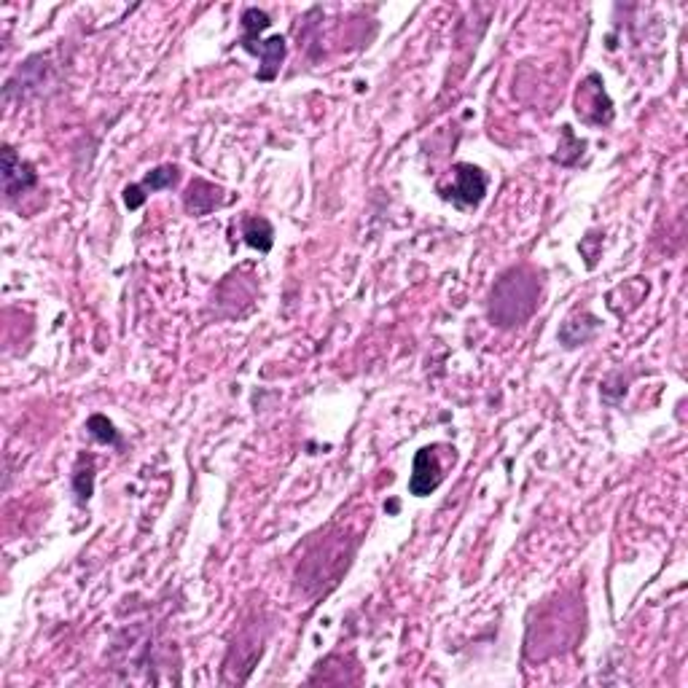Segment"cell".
Wrapping results in <instances>:
<instances>
[{
    "label": "cell",
    "mask_w": 688,
    "mask_h": 688,
    "mask_svg": "<svg viewBox=\"0 0 688 688\" xmlns=\"http://www.w3.org/2000/svg\"><path fill=\"white\" fill-rule=\"evenodd\" d=\"M439 194L460 210L476 207L487 194V175L473 164H455L452 186H439Z\"/></svg>",
    "instance_id": "cell-3"
},
{
    "label": "cell",
    "mask_w": 688,
    "mask_h": 688,
    "mask_svg": "<svg viewBox=\"0 0 688 688\" xmlns=\"http://www.w3.org/2000/svg\"><path fill=\"white\" fill-rule=\"evenodd\" d=\"M272 25L269 22L267 11L248 9L242 14V27H245V35H242V49L250 54L261 57V65L264 68L258 70V78L261 81H272L280 70V62L285 60V38L283 35H272L269 41H258V33L267 30Z\"/></svg>",
    "instance_id": "cell-2"
},
{
    "label": "cell",
    "mask_w": 688,
    "mask_h": 688,
    "mask_svg": "<svg viewBox=\"0 0 688 688\" xmlns=\"http://www.w3.org/2000/svg\"><path fill=\"white\" fill-rule=\"evenodd\" d=\"M175 181H178V167H175V164H162V167H156V170L148 172L143 183L124 189V205H127L129 210H138V207L146 202L148 194L170 189V186H175Z\"/></svg>",
    "instance_id": "cell-7"
},
{
    "label": "cell",
    "mask_w": 688,
    "mask_h": 688,
    "mask_svg": "<svg viewBox=\"0 0 688 688\" xmlns=\"http://www.w3.org/2000/svg\"><path fill=\"white\" fill-rule=\"evenodd\" d=\"M35 183H38V172H35L33 164L25 162L11 146H3V186H6V197H19L27 189H33Z\"/></svg>",
    "instance_id": "cell-6"
},
{
    "label": "cell",
    "mask_w": 688,
    "mask_h": 688,
    "mask_svg": "<svg viewBox=\"0 0 688 688\" xmlns=\"http://www.w3.org/2000/svg\"><path fill=\"white\" fill-rule=\"evenodd\" d=\"M242 237H245L250 248H258L261 253H267V250H272V242H275V229H272L267 218H245Z\"/></svg>",
    "instance_id": "cell-9"
},
{
    "label": "cell",
    "mask_w": 688,
    "mask_h": 688,
    "mask_svg": "<svg viewBox=\"0 0 688 688\" xmlns=\"http://www.w3.org/2000/svg\"><path fill=\"white\" fill-rule=\"evenodd\" d=\"M86 430H89V433H92V439L100 441V444L121 447L119 433H116V428H113V422L108 420V417H103V414H92V417L86 420Z\"/></svg>",
    "instance_id": "cell-11"
},
{
    "label": "cell",
    "mask_w": 688,
    "mask_h": 688,
    "mask_svg": "<svg viewBox=\"0 0 688 688\" xmlns=\"http://www.w3.org/2000/svg\"><path fill=\"white\" fill-rule=\"evenodd\" d=\"M444 482V465L439 463L436 447H425L414 455L412 479H409V492L417 498H425Z\"/></svg>",
    "instance_id": "cell-5"
},
{
    "label": "cell",
    "mask_w": 688,
    "mask_h": 688,
    "mask_svg": "<svg viewBox=\"0 0 688 688\" xmlns=\"http://www.w3.org/2000/svg\"><path fill=\"white\" fill-rule=\"evenodd\" d=\"M73 490L78 495V503H86L92 498V490H95V463L89 460L84 471V457H78L76 473H73Z\"/></svg>",
    "instance_id": "cell-10"
},
{
    "label": "cell",
    "mask_w": 688,
    "mask_h": 688,
    "mask_svg": "<svg viewBox=\"0 0 688 688\" xmlns=\"http://www.w3.org/2000/svg\"><path fill=\"white\" fill-rule=\"evenodd\" d=\"M183 202H186V210H189L191 215H207L210 210H215V207L224 205L226 199L224 191L218 189V186H213V183L194 181L189 186V191H186Z\"/></svg>",
    "instance_id": "cell-8"
},
{
    "label": "cell",
    "mask_w": 688,
    "mask_h": 688,
    "mask_svg": "<svg viewBox=\"0 0 688 688\" xmlns=\"http://www.w3.org/2000/svg\"><path fill=\"white\" fill-rule=\"evenodd\" d=\"M538 301V283L525 269H511L492 291L490 318L498 326H516L535 310Z\"/></svg>",
    "instance_id": "cell-1"
},
{
    "label": "cell",
    "mask_w": 688,
    "mask_h": 688,
    "mask_svg": "<svg viewBox=\"0 0 688 688\" xmlns=\"http://www.w3.org/2000/svg\"><path fill=\"white\" fill-rule=\"evenodd\" d=\"M576 116L592 127H608L613 121V103L597 73L586 78L576 92Z\"/></svg>",
    "instance_id": "cell-4"
}]
</instances>
